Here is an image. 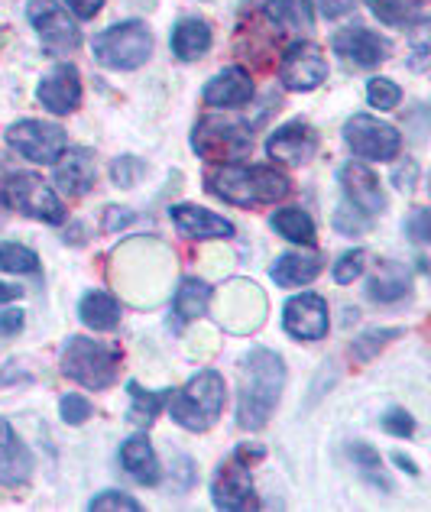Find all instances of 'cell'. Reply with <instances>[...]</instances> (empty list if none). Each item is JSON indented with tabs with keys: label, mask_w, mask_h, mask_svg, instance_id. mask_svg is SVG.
Wrapping results in <instances>:
<instances>
[{
	"label": "cell",
	"mask_w": 431,
	"mask_h": 512,
	"mask_svg": "<svg viewBox=\"0 0 431 512\" xmlns=\"http://www.w3.org/2000/svg\"><path fill=\"white\" fill-rule=\"evenodd\" d=\"M282 386H286V363H282V357L276 350L253 347L240 363L237 425L244 431H260L279 406Z\"/></svg>",
	"instance_id": "6da1fadb"
},
{
	"label": "cell",
	"mask_w": 431,
	"mask_h": 512,
	"mask_svg": "<svg viewBox=\"0 0 431 512\" xmlns=\"http://www.w3.org/2000/svg\"><path fill=\"white\" fill-rule=\"evenodd\" d=\"M208 192L234 208H260L286 198L292 192V182L286 172L273 166L224 163L208 172Z\"/></svg>",
	"instance_id": "7a4b0ae2"
},
{
	"label": "cell",
	"mask_w": 431,
	"mask_h": 512,
	"mask_svg": "<svg viewBox=\"0 0 431 512\" xmlns=\"http://www.w3.org/2000/svg\"><path fill=\"white\" fill-rule=\"evenodd\" d=\"M224 402H227L224 376L214 370H201L179 389V393L169 396L166 406H169L172 422L182 425L185 431H208L221 419Z\"/></svg>",
	"instance_id": "3957f363"
},
{
	"label": "cell",
	"mask_w": 431,
	"mask_h": 512,
	"mask_svg": "<svg viewBox=\"0 0 431 512\" xmlns=\"http://www.w3.org/2000/svg\"><path fill=\"white\" fill-rule=\"evenodd\" d=\"M91 52L104 69L133 72V69H140V65L150 62L153 33L143 20H120L114 26H107L104 33L94 36Z\"/></svg>",
	"instance_id": "277c9868"
},
{
	"label": "cell",
	"mask_w": 431,
	"mask_h": 512,
	"mask_svg": "<svg viewBox=\"0 0 431 512\" xmlns=\"http://www.w3.org/2000/svg\"><path fill=\"white\" fill-rule=\"evenodd\" d=\"M62 373L85 389H107L120 373V350L94 338H69L62 347Z\"/></svg>",
	"instance_id": "5b68a950"
},
{
	"label": "cell",
	"mask_w": 431,
	"mask_h": 512,
	"mask_svg": "<svg viewBox=\"0 0 431 512\" xmlns=\"http://www.w3.org/2000/svg\"><path fill=\"white\" fill-rule=\"evenodd\" d=\"M192 150L208 163H237L253 150V133L234 117L208 114L192 127Z\"/></svg>",
	"instance_id": "8992f818"
},
{
	"label": "cell",
	"mask_w": 431,
	"mask_h": 512,
	"mask_svg": "<svg viewBox=\"0 0 431 512\" xmlns=\"http://www.w3.org/2000/svg\"><path fill=\"white\" fill-rule=\"evenodd\" d=\"M4 198L10 208L43 224H62L65 221V205L59 192L49 182L39 179L36 172H13L4 179Z\"/></svg>",
	"instance_id": "52a82bcc"
},
{
	"label": "cell",
	"mask_w": 431,
	"mask_h": 512,
	"mask_svg": "<svg viewBox=\"0 0 431 512\" xmlns=\"http://www.w3.org/2000/svg\"><path fill=\"white\" fill-rule=\"evenodd\" d=\"M344 143L360 163H393L402 150V133L380 117L354 114L344 124Z\"/></svg>",
	"instance_id": "ba28073f"
},
{
	"label": "cell",
	"mask_w": 431,
	"mask_h": 512,
	"mask_svg": "<svg viewBox=\"0 0 431 512\" xmlns=\"http://www.w3.org/2000/svg\"><path fill=\"white\" fill-rule=\"evenodd\" d=\"M250 454H263V448L250 451V444H244V448H237L218 467V474L211 480V500L218 509L240 512L257 506V493H253V477H250Z\"/></svg>",
	"instance_id": "9c48e42d"
},
{
	"label": "cell",
	"mask_w": 431,
	"mask_h": 512,
	"mask_svg": "<svg viewBox=\"0 0 431 512\" xmlns=\"http://www.w3.org/2000/svg\"><path fill=\"white\" fill-rule=\"evenodd\" d=\"M7 146L23 159H30V163L52 166L62 156L65 146H69V140H65V130L59 124H52V120L23 117L7 127Z\"/></svg>",
	"instance_id": "30bf717a"
},
{
	"label": "cell",
	"mask_w": 431,
	"mask_h": 512,
	"mask_svg": "<svg viewBox=\"0 0 431 512\" xmlns=\"http://www.w3.org/2000/svg\"><path fill=\"white\" fill-rule=\"evenodd\" d=\"M26 20H30L49 52H72L82 43V30H78V23L59 0H30L26 4Z\"/></svg>",
	"instance_id": "8fae6325"
},
{
	"label": "cell",
	"mask_w": 431,
	"mask_h": 512,
	"mask_svg": "<svg viewBox=\"0 0 431 512\" xmlns=\"http://www.w3.org/2000/svg\"><path fill=\"white\" fill-rule=\"evenodd\" d=\"M328 78V59L321 46L299 39L282 52L279 62V82L286 91H315L318 85H325Z\"/></svg>",
	"instance_id": "7c38bea8"
},
{
	"label": "cell",
	"mask_w": 431,
	"mask_h": 512,
	"mask_svg": "<svg viewBox=\"0 0 431 512\" xmlns=\"http://www.w3.org/2000/svg\"><path fill=\"white\" fill-rule=\"evenodd\" d=\"M328 302L315 292H302L292 295V299L282 305V328H286L289 338L295 341H321L328 334Z\"/></svg>",
	"instance_id": "4fadbf2b"
},
{
	"label": "cell",
	"mask_w": 431,
	"mask_h": 512,
	"mask_svg": "<svg viewBox=\"0 0 431 512\" xmlns=\"http://www.w3.org/2000/svg\"><path fill=\"white\" fill-rule=\"evenodd\" d=\"M331 49L357 69H376L380 62L389 59L393 43L386 36L367 30V26H344L331 36Z\"/></svg>",
	"instance_id": "5bb4252c"
},
{
	"label": "cell",
	"mask_w": 431,
	"mask_h": 512,
	"mask_svg": "<svg viewBox=\"0 0 431 512\" xmlns=\"http://www.w3.org/2000/svg\"><path fill=\"white\" fill-rule=\"evenodd\" d=\"M36 98L49 114L69 117L82 104V75L72 62H59L56 69L43 75V82L36 85Z\"/></svg>",
	"instance_id": "9a60e30c"
},
{
	"label": "cell",
	"mask_w": 431,
	"mask_h": 512,
	"mask_svg": "<svg viewBox=\"0 0 431 512\" xmlns=\"http://www.w3.org/2000/svg\"><path fill=\"white\" fill-rule=\"evenodd\" d=\"M266 153L273 163L282 166H305L308 159L318 153V133L305 120H289V124L276 127L266 140Z\"/></svg>",
	"instance_id": "2e32d148"
},
{
	"label": "cell",
	"mask_w": 431,
	"mask_h": 512,
	"mask_svg": "<svg viewBox=\"0 0 431 512\" xmlns=\"http://www.w3.org/2000/svg\"><path fill=\"white\" fill-rule=\"evenodd\" d=\"M341 188L347 195V205L357 208L360 214H383L386 211V195H383V185L376 179V172L360 163V159H350V163L341 166Z\"/></svg>",
	"instance_id": "e0dca14e"
},
{
	"label": "cell",
	"mask_w": 431,
	"mask_h": 512,
	"mask_svg": "<svg viewBox=\"0 0 431 512\" xmlns=\"http://www.w3.org/2000/svg\"><path fill=\"white\" fill-rule=\"evenodd\" d=\"M52 166H56L59 192H65L69 198L88 195L94 182H98V163H94V153L88 146H65L62 156Z\"/></svg>",
	"instance_id": "ac0fdd59"
},
{
	"label": "cell",
	"mask_w": 431,
	"mask_h": 512,
	"mask_svg": "<svg viewBox=\"0 0 431 512\" xmlns=\"http://www.w3.org/2000/svg\"><path fill=\"white\" fill-rule=\"evenodd\" d=\"M169 221L175 224V231L192 240H231L237 234V227L227 218L208 208L188 205V201H179V205L169 208Z\"/></svg>",
	"instance_id": "d6986e66"
},
{
	"label": "cell",
	"mask_w": 431,
	"mask_h": 512,
	"mask_svg": "<svg viewBox=\"0 0 431 512\" xmlns=\"http://www.w3.org/2000/svg\"><path fill=\"white\" fill-rule=\"evenodd\" d=\"M33 474V454L7 419H0V487L17 490Z\"/></svg>",
	"instance_id": "ffe728a7"
},
{
	"label": "cell",
	"mask_w": 431,
	"mask_h": 512,
	"mask_svg": "<svg viewBox=\"0 0 431 512\" xmlns=\"http://www.w3.org/2000/svg\"><path fill=\"white\" fill-rule=\"evenodd\" d=\"M253 98V78L247 69L231 65V69H221L211 78L201 91V101L211 107H221V111H234V107H244Z\"/></svg>",
	"instance_id": "44dd1931"
},
{
	"label": "cell",
	"mask_w": 431,
	"mask_h": 512,
	"mask_svg": "<svg viewBox=\"0 0 431 512\" xmlns=\"http://www.w3.org/2000/svg\"><path fill=\"white\" fill-rule=\"evenodd\" d=\"M211 26L201 20V17H182L179 23L172 26V36H169V46L175 52V59L182 62H198L208 56L211 49Z\"/></svg>",
	"instance_id": "7402d4cb"
},
{
	"label": "cell",
	"mask_w": 431,
	"mask_h": 512,
	"mask_svg": "<svg viewBox=\"0 0 431 512\" xmlns=\"http://www.w3.org/2000/svg\"><path fill=\"white\" fill-rule=\"evenodd\" d=\"M120 464H124V470L133 480L146 483V487H156L159 477H163V470H159V457H156L153 444L146 435H133L120 444Z\"/></svg>",
	"instance_id": "603a6c76"
},
{
	"label": "cell",
	"mask_w": 431,
	"mask_h": 512,
	"mask_svg": "<svg viewBox=\"0 0 431 512\" xmlns=\"http://www.w3.org/2000/svg\"><path fill=\"white\" fill-rule=\"evenodd\" d=\"M325 269V260L318 253H282L276 256V263L269 266V276L276 279V286H308L315 282L318 273Z\"/></svg>",
	"instance_id": "cb8c5ba5"
},
{
	"label": "cell",
	"mask_w": 431,
	"mask_h": 512,
	"mask_svg": "<svg viewBox=\"0 0 431 512\" xmlns=\"http://www.w3.org/2000/svg\"><path fill=\"white\" fill-rule=\"evenodd\" d=\"M78 318L91 331H114L120 325V302L101 289H91L78 302Z\"/></svg>",
	"instance_id": "d4e9b609"
},
{
	"label": "cell",
	"mask_w": 431,
	"mask_h": 512,
	"mask_svg": "<svg viewBox=\"0 0 431 512\" xmlns=\"http://www.w3.org/2000/svg\"><path fill=\"white\" fill-rule=\"evenodd\" d=\"M409 273L402 266L396 263H383L380 266V273H376L370 279V286H367V295L373 302H380V305H393L399 299H406L409 295Z\"/></svg>",
	"instance_id": "484cf974"
},
{
	"label": "cell",
	"mask_w": 431,
	"mask_h": 512,
	"mask_svg": "<svg viewBox=\"0 0 431 512\" xmlns=\"http://www.w3.org/2000/svg\"><path fill=\"white\" fill-rule=\"evenodd\" d=\"M175 315H179L182 321H195L208 312L211 305V286L205 279H195V276H185L179 282V289H175Z\"/></svg>",
	"instance_id": "4316f807"
},
{
	"label": "cell",
	"mask_w": 431,
	"mask_h": 512,
	"mask_svg": "<svg viewBox=\"0 0 431 512\" xmlns=\"http://www.w3.org/2000/svg\"><path fill=\"white\" fill-rule=\"evenodd\" d=\"M269 224H273V231L279 237H286L292 240V244H299V247H312L315 244V221L308 218V214L302 208H279L273 218H269Z\"/></svg>",
	"instance_id": "83f0119b"
},
{
	"label": "cell",
	"mask_w": 431,
	"mask_h": 512,
	"mask_svg": "<svg viewBox=\"0 0 431 512\" xmlns=\"http://www.w3.org/2000/svg\"><path fill=\"white\" fill-rule=\"evenodd\" d=\"M127 393H130V422L137 428H150L156 422V415L163 412V406L169 402L172 389H159V393H150L143 389L140 383H127Z\"/></svg>",
	"instance_id": "f1b7e54d"
},
{
	"label": "cell",
	"mask_w": 431,
	"mask_h": 512,
	"mask_svg": "<svg viewBox=\"0 0 431 512\" xmlns=\"http://www.w3.org/2000/svg\"><path fill=\"white\" fill-rule=\"evenodd\" d=\"M350 461H354V467L360 470V477L370 483V487L383 490V493H393V480H389L386 467H383V457L376 448H370V444H350Z\"/></svg>",
	"instance_id": "f546056e"
},
{
	"label": "cell",
	"mask_w": 431,
	"mask_h": 512,
	"mask_svg": "<svg viewBox=\"0 0 431 512\" xmlns=\"http://www.w3.org/2000/svg\"><path fill=\"white\" fill-rule=\"evenodd\" d=\"M370 10L386 26H412L422 20L425 0H370Z\"/></svg>",
	"instance_id": "4dcf8cb0"
},
{
	"label": "cell",
	"mask_w": 431,
	"mask_h": 512,
	"mask_svg": "<svg viewBox=\"0 0 431 512\" xmlns=\"http://www.w3.org/2000/svg\"><path fill=\"white\" fill-rule=\"evenodd\" d=\"M263 10L276 26H312L308 0H263Z\"/></svg>",
	"instance_id": "1f68e13d"
},
{
	"label": "cell",
	"mask_w": 431,
	"mask_h": 512,
	"mask_svg": "<svg viewBox=\"0 0 431 512\" xmlns=\"http://www.w3.org/2000/svg\"><path fill=\"white\" fill-rule=\"evenodd\" d=\"M0 273H39V256L36 250L23 244H0Z\"/></svg>",
	"instance_id": "d6a6232c"
},
{
	"label": "cell",
	"mask_w": 431,
	"mask_h": 512,
	"mask_svg": "<svg viewBox=\"0 0 431 512\" xmlns=\"http://www.w3.org/2000/svg\"><path fill=\"white\" fill-rule=\"evenodd\" d=\"M399 334H402L399 328H373V331H363L360 338L354 341V347H350V354H354L357 360H373L389 341H396Z\"/></svg>",
	"instance_id": "836d02e7"
},
{
	"label": "cell",
	"mask_w": 431,
	"mask_h": 512,
	"mask_svg": "<svg viewBox=\"0 0 431 512\" xmlns=\"http://www.w3.org/2000/svg\"><path fill=\"white\" fill-rule=\"evenodd\" d=\"M363 269H367V253H363V250H347V253L338 256V260H334L331 276H334L338 286H350V282L363 276Z\"/></svg>",
	"instance_id": "e575fe53"
},
{
	"label": "cell",
	"mask_w": 431,
	"mask_h": 512,
	"mask_svg": "<svg viewBox=\"0 0 431 512\" xmlns=\"http://www.w3.org/2000/svg\"><path fill=\"white\" fill-rule=\"evenodd\" d=\"M367 101H370V107H376V111H393V107L402 101V88L396 82H389V78H370Z\"/></svg>",
	"instance_id": "d590c367"
},
{
	"label": "cell",
	"mask_w": 431,
	"mask_h": 512,
	"mask_svg": "<svg viewBox=\"0 0 431 512\" xmlns=\"http://www.w3.org/2000/svg\"><path fill=\"white\" fill-rule=\"evenodd\" d=\"M146 172V163L137 156H120L111 163V179L117 188H133L140 182V175Z\"/></svg>",
	"instance_id": "8d00e7d4"
},
{
	"label": "cell",
	"mask_w": 431,
	"mask_h": 512,
	"mask_svg": "<svg viewBox=\"0 0 431 512\" xmlns=\"http://www.w3.org/2000/svg\"><path fill=\"white\" fill-rule=\"evenodd\" d=\"M88 509H94V512H107V509H124V512H140L143 506L133 500L130 493H120V490H104V493H98L94 500L88 503Z\"/></svg>",
	"instance_id": "74e56055"
},
{
	"label": "cell",
	"mask_w": 431,
	"mask_h": 512,
	"mask_svg": "<svg viewBox=\"0 0 431 512\" xmlns=\"http://www.w3.org/2000/svg\"><path fill=\"white\" fill-rule=\"evenodd\" d=\"M59 412H62L65 425H85L91 419V402L78 393H69V396L59 399Z\"/></svg>",
	"instance_id": "f35d334b"
},
{
	"label": "cell",
	"mask_w": 431,
	"mask_h": 512,
	"mask_svg": "<svg viewBox=\"0 0 431 512\" xmlns=\"http://www.w3.org/2000/svg\"><path fill=\"white\" fill-rule=\"evenodd\" d=\"M363 227H367V218L350 208V205H341L338 211H334V231L344 234V237H354V234H363Z\"/></svg>",
	"instance_id": "ab89813d"
},
{
	"label": "cell",
	"mask_w": 431,
	"mask_h": 512,
	"mask_svg": "<svg viewBox=\"0 0 431 512\" xmlns=\"http://www.w3.org/2000/svg\"><path fill=\"white\" fill-rule=\"evenodd\" d=\"M383 428L396 438H412L415 435V419L406 409H389L383 415Z\"/></svg>",
	"instance_id": "60d3db41"
},
{
	"label": "cell",
	"mask_w": 431,
	"mask_h": 512,
	"mask_svg": "<svg viewBox=\"0 0 431 512\" xmlns=\"http://www.w3.org/2000/svg\"><path fill=\"white\" fill-rule=\"evenodd\" d=\"M406 234L415 240V244H425V240L431 237V214H428V208H415V211L409 214Z\"/></svg>",
	"instance_id": "b9f144b4"
},
{
	"label": "cell",
	"mask_w": 431,
	"mask_h": 512,
	"mask_svg": "<svg viewBox=\"0 0 431 512\" xmlns=\"http://www.w3.org/2000/svg\"><path fill=\"white\" fill-rule=\"evenodd\" d=\"M360 7V0H318V10L325 20H341L347 13H354Z\"/></svg>",
	"instance_id": "7bdbcfd3"
},
{
	"label": "cell",
	"mask_w": 431,
	"mask_h": 512,
	"mask_svg": "<svg viewBox=\"0 0 431 512\" xmlns=\"http://www.w3.org/2000/svg\"><path fill=\"white\" fill-rule=\"evenodd\" d=\"M69 4V10L75 13L78 20H91V17H98L101 7H104V0H65Z\"/></svg>",
	"instance_id": "ee69618b"
},
{
	"label": "cell",
	"mask_w": 431,
	"mask_h": 512,
	"mask_svg": "<svg viewBox=\"0 0 431 512\" xmlns=\"http://www.w3.org/2000/svg\"><path fill=\"white\" fill-rule=\"evenodd\" d=\"M23 328V312L20 308H10V312H0V334H17Z\"/></svg>",
	"instance_id": "f6af8a7d"
},
{
	"label": "cell",
	"mask_w": 431,
	"mask_h": 512,
	"mask_svg": "<svg viewBox=\"0 0 431 512\" xmlns=\"http://www.w3.org/2000/svg\"><path fill=\"white\" fill-rule=\"evenodd\" d=\"M130 221H133V214L120 211V208H107L104 211V231H117V227H124Z\"/></svg>",
	"instance_id": "bcb514c9"
},
{
	"label": "cell",
	"mask_w": 431,
	"mask_h": 512,
	"mask_svg": "<svg viewBox=\"0 0 431 512\" xmlns=\"http://www.w3.org/2000/svg\"><path fill=\"white\" fill-rule=\"evenodd\" d=\"M393 179H396V185H399V188H412V179H415V163L399 166Z\"/></svg>",
	"instance_id": "7dc6e473"
},
{
	"label": "cell",
	"mask_w": 431,
	"mask_h": 512,
	"mask_svg": "<svg viewBox=\"0 0 431 512\" xmlns=\"http://www.w3.org/2000/svg\"><path fill=\"white\" fill-rule=\"evenodd\" d=\"M23 295V286H10V282H0V305L4 302H17Z\"/></svg>",
	"instance_id": "c3c4849f"
},
{
	"label": "cell",
	"mask_w": 431,
	"mask_h": 512,
	"mask_svg": "<svg viewBox=\"0 0 431 512\" xmlns=\"http://www.w3.org/2000/svg\"><path fill=\"white\" fill-rule=\"evenodd\" d=\"M396 464H399L402 470H409V474H412V477H415V474H419V467H415V461H412V457H406V454H402V451L396 454Z\"/></svg>",
	"instance_id": "681fc988"
},
{
	"label": "cell",
	"mask_w": 431,
	"mask_h": 512,
	"mask_svg": "<svg viewBox=\"0 0 431 512\" xmlns=\"http://www.w3.org/2000/svg\"><path fill=\"white\" fill-rule=\"evenodd\" d=\"M7 214H10V205H7V198H4V192H0V224L7 221Z\"/></svg>",
	"instance_id": "f907efd6"
}]
</instances>
